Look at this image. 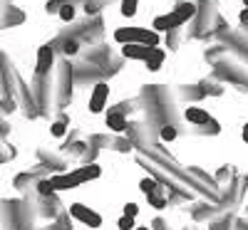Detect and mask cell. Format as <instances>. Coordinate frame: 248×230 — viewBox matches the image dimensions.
<instances>
[{"label": "cell", "mask_w": 248, "mask_h": 230, "mask_svg": "<svg viewBox=\"0 0 248 230\" xmlns=\"http://www.w3.org/2000/svg\"><path fill=\"white\" fill-rule=\"evenodd\" d=\"M70 216H72L75 220H79V223L90 225V228H99V225H102V216L94 213V211H90V208L82 205V203H72V205H70Z\"/></svg>", "instance_id": "cell-1"}, {"label": "cell", "mask_w": 248, "mask_h": 230, "mask_svg": "<svg viewBox=\"0 0 248 230\" xmlns=\"http://www.w3.org/2000/svg\"><path fill=\"white\" fill-rule=\"evenodd\" d=\"M52 65H55V50H52V45H43V47L37 50L35 74H37V77H45V74L52 70Z\"/></svg>", "instance_id": "cell-2"}, {"label": "cell", "mask_w": 248, "mask_h": 230, "mask_svg": "<svg viewBox=\"0 0 248 230\" xmlns=\"http://www.w3.org/2000/svg\"><path fill=\"white\" fill-rule=\"evenodd\" d=\"M47 183H50V188H52V193H55V191H72V188L82 186L75 171H72V173H57V176L47 178Z\"/></svg>", "instance_id": "cell-3"}, {"label": "cell", "mask_w": 248, "mask_h": 230, "mask_svg": "<svg viewBox=\"0 0 248 230\" xmlns=\"http://www.w3.org/2000/svg\"><path fill=\"white\" fill-rule=\"evenodd\" d=\"M107 99H109V87L105 85V82L94 85V89H92V94H90V112H92V114H99L102 109H105Z\"/></svg>", "instance_id": "cell-4"}, {"label": "cell", "mask_w": 248, "mask_h": 230, "mask_svg": "<svg viewBox=\"0 0 248 230\" xmlns=\"http://www.w3.org/2000/svg\"><path fill=\"white\" fill-rule=\"evenodd\" d=\"M194 13H196V8H194L191 3H181V5H176V8L169 13L171 30H179L184 23H189V17H194Z\"/></svg>", "instance_id": "cell-5"}, {"label": "cell", "mask_w": 248, "mask_h": 230, "mask_svg": "<svg viewBox=\"0 0 248 230\" xmlns=\"http://www.w3.org/2000/svg\"><path fill=\"white\" fill-rule=\"evenodd\" d=\"M184 116H186V121L196 124V127H203V124H214L211 114H209V112H203L201 107H189V109L184 112Z\"/></svg>", "instance_id": "cell-6"}, {"label": "cell", "mask_w": 248, "mask_h": 230, "mask_svg": "<svg viewBox=\"0 0 248 230\" xmlns=\"http://www.w3.org/2000/svg\"><path fill=\"white\" fill-rule=\"evenodd\" d=\"M152 50H154V47H144V45L132 43V45H124V47H122V55L127 57V59H139V62H144V59L149 57Z\"/></svg>", "instance_id": "cell-7"}, {"label": "cell", "mask_w": 248, "mask_h": 230, "mask_svg": "<svg viewBox=\"0 0 248 230\" xmlns=\"http://www.w3.org/2000/svg\"><path fill=\"white\" fill-rule=\"evenodd\" d=\"M75 173H77L79 183H87V181L99 178L102 176V169H99V166H94V163H90V166H79V169H75Z\"/></svg>", "instance_id": "cell-8"}, {"label": "cell", "mask_w": 248, "mask_h": 230, "mask_svg": "<svg viewBox=\"0 0 248 230\" xmlns=\"http://www.w3.org/2000/svg\"><path fill=\"white\" fill-rule=\"evenodd\" d=\"M137 30L139 28H119V30H114V40L119 45H132V43H137Z\"/></svg>", "instance_id": "cell-9"}, {"label": "cell", "mask_w": 248, "mask_h": 230, "mask_svg": "<svg viewBox=\"0 0 248 230\" xmlns=\"http://www.w3.org/2000/svg\"><path fill=\"white\" fill-rule=\"evenodd\" d=\"M107 127L112 129V131H124V129H127V119H124V114L122 112H109L107 114Z\"/></svg>", "instance_id": "cell-10"}, {"label": "cell", "mask_w": 248, "mask_h": 230, "mask_svg": "<svg viewBox=\"0 0 248 230\" xmlns=\"http://www.w3.org/2000/svg\"><path fill=\"white\" fill-rule=\"evenodd\" d=\"M164 57H167V55H164V50L154 47V50L149 52V57L144 59V65H147V70H149V72H156V70L161 67V62H164Z\"/></svg>", "instance_id": "cell-11"}, {"label": "cell", "mask_w": 248, "mask_h": 230, "mask_svg": "<svg viewBox=\"0 0 248 230\" xmlns=\"http://www.w3.org/2000/svg\"><path fill=\"white\" fill-rule=\"evenodd\" d=\"M152 28H154V32H171V20H169V15H159V17H154Z\"/></svg>", "instance_id": "cell-12"}, {"label": "cell", "mask_w": 248, "mask_h": 230, "mask_svg": "<svg viewBox=\"0 0 248 230\" xmlns=\"http://www.w3.org/2000/svg\"><path fill=\"white\" fill-rule=\"evenodd\" d=\"M137 5H139V0H122V15L124 17H134L137 15Z\"/></svg>", "instance_id": "cell-13"}, {"label": "cell", "mask_w": 248, "mask_h": 230, "mask_svg": "<svg viewBox=\"0 0 248 230\" xmlns=\"http://www.w3.org/2000/svg\"><path fill=\"white\" fill-rule=\"evenodd\" d=\"M57 15H60V20H65V23H72V20H75V8L70 3H62V8L57 10Z\"/></svg>", "instance_id": "cell-14"}, {"label": "cell", "mask_w": 248, "mask_h": 230, "mask_svg": "<svg viewBox=\"0 0 248 230\" xmlns=\"http://www.w3.org/2000/svg\"><path fill=\"white\" fill-rule=\"evenodd\" d=\"M139 188H141V193H144V196H149V193L159 191V183H156L154 178H144V181L139 183Z\"/></svg>", "instance_id": "cell-15"}, {"label": "cell", "mask_w": 248, "mask_h": 230, "mask_svg": "<svg viewBox=\"0 0 248 230\" xmlns=\"http://www.w3.org/2000/svg\"><path fill=\"white\" fill-rule=\"evenodd\" d=\"M50 131H52V136H57V139H60V136H65V134H67V121H62V119L55 121Z\"/></svg>", "instance_id": "cell-16"}, {"label": "cell", "mask_w": 248, "mask_h": 230, "mask_svg": "<svg viewBox=\"0 0 248 230\" xmlns=\"http://www.w3.org/2000/svg\"><path fill=\"white\" fill-rule=\"evenodd\" d=\"M147 201H149V205L159 208V211H161V208H167V201H164V198H161L156 191H154V193H149V196H147Z\"/></svg>", "instance_id": "cell-17"}, {"label": "cell", "mask_w": 248, "mask_h": 230, "mask_svg": "<svg viewBox=\"0 0 248 230\" xmlns=\"http://www.w3.org/2000/svg\"><path fill=\"white\" fill-rule=\"evenodd\" d=\"M77 50H79L77 40H65V45H62V52H65L67 57H70V55H77Z\"/></svg>", "instance_id": "cell-18"}, {"label": "cell", "mask_w": 248, "mask_h": 230, "mask_svg": "<svg viewBox=\"0 0 248 230\" xmlns=\"http://www.w3.org/2000/svg\"><path fill=\"white\" fill-rule=\"evenodd\" d=\"M117 228H119V230H134V228H137V223H134V218L122 216V218H119V223H117Z\"/></svg>", "instance_id": "cell-19"}, {"label": "cell", "mask_w": 248, "mask_h": 230, "mask_svg": "<svg viewBox=\"0 0 248 230\" xmlns=\"http://www.w3.org/2000/svg\"><path fill=\"white\" fill-rule=\"evenodd\" d=\"M161 139L164 141H174L176 139V129L174 127H161Z\"/></svg>", "instance_id": "cell-20"}, {"label": "cell", "mask_w": 248, "mask_h": 230, "mask_svg": "<svg viewBox=\"0 0 248 230\" xmlns=\"http://www.w3.org/2000/svg\"><path fill=\"white\" fill-rule=\"evenodd\" d=\"M124 216H127V218H137L139 216V205L137 203H127V205H124Z\"/></svg>", "instance_id": "cell-21"}, {"label": "cell", "mask_w": 248, "mask_h": 230, "mask_svg": "<svg viewBox=\"0 0 248 230\" xmlns=\"http://www.w3.org/2000/svg\"><path fill=\"white\" fill-rule=\"evenodd\" d=\"M62 8V3H60V0H55V3H47V13H57Z\"/></svg>", "instance_id": "cell-22"}, {"label": "cell", "mask_w": 248, "mask_h": 230, "mask_svg": "<svg viewBox=\"0 0 248 230\" xmlns=\"http://www.w3.org/2000/svg\"><path fill=\"white\" fill-rule=\"evenodd\" d=\"M241 23H243V25H248V8H246V10H241Z\"/></svg>", "instance_id": "cell-23"}, {"label": "cell", "mask_w": 248, "mask_h": 230, "mask_svg": "<svg viewBox=\"0 0 248 230\" xmlns=\"http://www.w3.org/2000/svg\"><path fill=\"white\" fill-rule=\"evenodd\" d=\"M241 136H243V141L248 144V124H246V127H243V131H241Z\"/></svg>", "instance_id": "cell-24"}, {"label": "cell", "mask_w": 248, "mask_h": 230, "mask_svg": "<svg viewBox=\"0 0 248 230\" xmlns=\"http://www.w3.org/2000/svg\"><path fill=\"white\" fill-rule=\"evenodd\" d=\"M134 230H149V228H144V225H139V228H134Z\"/></svg>", "instance_id": "cell-25"}, {"label": "cell", "mask_w": 248, "mask_h": 230, "mask_svg": "<svg viewBox=\"0 0 248 230\" xmlns=\"http://www.w3.org/2000/svg\"><path fill=\"white\" fill-rule=\"evenodd\" d=\"M243 5H246V8H248V0H243Z\"/></svg>", "instance_id": "cell-26"}]
</instances>
